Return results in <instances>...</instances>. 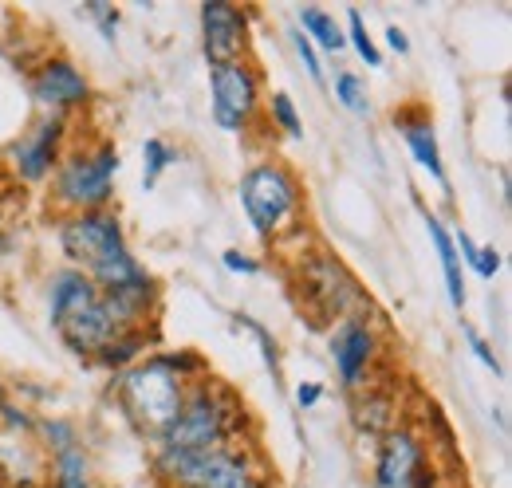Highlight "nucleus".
Segmentation results:
<instances>
[{"instance_id": "nucleus-1", "label": "nucleus", "mask_w": 512, "mask_h": 488, "mask_svg": "<svg viewBox=\"0 0 512 488\" xmlns=\"http://www.w3.org/2000/svg\"><path fill=\"white\" fill-rule=\"evenodd\" d=\"M48 311H52V327L64 335L71 351L99 355L107 343H115V327L103 311V296L83 272H60L52 280Z\"/></svg>"}, {"instance_id": "nucleus-2", "label": "nucleus", "mask_w": 512, "mask_h": 488, "mask_svg": "<svg viewBox=\"0 0 512 488\" xmlns=\"http://www.w3.org/2000/svg\"><path fill=\"white\" fill-rule=\"evenodd\" d=\"M119 398L127 406L130 422L146 433H166L178 422L186 390H182V374L170 359H150V363L127 366L119 378Z\"/></svg>"}, {"instance_id": "nucleus-3", "label": "nucleus", "mask_w": 512, "mask_h": 488, "mask_svg": "<svg viewBox=\"0 0 512 488\" xmlns=\"http://www.w3.org/2000/svg\"><path fill=\"white\" fill-rule=\"evenodd\" d=\"M241 205L249 213V225L256 229V237H280L292 221H296V209H300V185L296 178L276 166V162H264L245 174L241 182Z\"/></svg>"}, {"instance_id": "nucleus-4", "label": "nucleus", "mask_w": 512, "mask_h": 488, "mask_svg": "<svg viewBox=\"0 0 512 488\" xmlns=\"http://www.w3.org/2000/svg\"><path fill=\"white\" fill-rule=\"evenodd\" d=\"M158 469L182 488H260L253 465L233 449H201V453L162 449Z\"/></svg>"}, {"instance_id": "nucleus-5", "label": "nucleus", "mask_w": 512, "mask_h": 488, "mask_svg": "<svg viewBox=\"0 0 512 488\" xmlns=\"http://www.w3.org/2000/svg\"><path fill=\"white\" fill-rule=\"evenodd\" d=\"M115 174H119V154L111 146L79 150V154L67 158L64 166H60V174H56V201L64 209L95 213L99 205L111 201Z\"/></svg>"}, {"instance_id": "nucleus-6", "label": "nucleus", "mask_w": 512, "mask_h": 488, "mask_svg": "<svg viewBox=\"0 0 512 488\" xmlns=\"http://www.w3.org/2000/svg\"><path fill=\"white\" fill-rule=\"evenodd\" d=\"M229 402L221 394H213L209 386H197L190 398L182 402L178 422L166 429V449H182V453H201V449H225L229 441Z\"/></svg>"}, {"instance_id": "nucleus-7", "label": "nucleus", "mask_w": 512, "mask_h": 488, "mask_svg": "<svg viewBox=\"0 0 512 488\" xmlns=\"http://www.w3.org/2000/svg\"><path fill=\"white\" fill-rule=\"evenodd\" d=\"M60 244H64L67 256L79 268H87V272H99V268H107V264L130 256L119 217L115 213H103V209L71 217L64 229H60Z\"/></svg>"}, {"instance_id": "nucleus-8", "label": "nucleus", "mask_w": 512, "mask_h": 488, "mask_svg": "<svg viewBox=\"0 0 512 488\" xmlns=\"http://www.w3.org/2000/svg\"><path fill=\"white\" fill-rule=\"evenodd\" d=\"M209 87H213V119L221 130L237 134L245 130L256 111V95H260V83H256V71L241 63H221L209 71Z\"/></svg>"}, {"instance_id": "nucleus-9", "label": "nucleus", "mask_w": 512, "mask_h": 488, "mask_svg": "<svg viewBox=\"0 0 512 488\" xmlns=\"http://www.w3.org/2000/svg\"><path fill=\"white\" fill-rule=\"evenodd\" d=\"M430 469L410 429H390L375 461V488H430Z\"/></svg>"}, {"instance_id": "nucleus-10", "label": "nucleus", "mask_w": 512, "mask_h": 488, "mask_svg": "<svg viewBox=\"0 0 512 488\" xmlns=\"http://www.w3.org/2000/svg\"><path fill=\"white\" fill-rule=\"evenodd\" d=\"M304 296H308V304L316 307L320 315H327V319L347 315V311L355 307V300H359L355 280H351L335 260H312V264L304 268Z\"/></svg>"}, {"instance_id": "nucleus-11", "label": "nucleus", "mask_w": 512, "mask_h": 488, "mask_svg": "<svg viewBox=\"0 0 512 488\" xmlns=\"http://www.w3.org/2000/svg\"><path fill=\"white\" fill-rule=\"evenodd\" d=\"M201 36H205V56L213 67L221 63H241L245 52V12L233 4H205L201 8Z\"/></svg>"}, {"instance_id": "nucleus-12", "label": "nucleus", "mask_w": 512, "mask_h": 488, "mask_svg": "<svg viewBox=\"0 0 512 488\" xmlns=\"http://www.w3.org/2000/svg\"><path fill=\"white\" fill-rule=\"evenodd\" d=\"M331 359L339 370L343 386H359L367 378V366L375 359V331L359 319H347L335 335H331Z\"/></svg>"}, {"instance_id": "nucleus-13", "label": "nucleus", "mask_w": 512, "mask_h": 488, "mask_svg": "<svg viewBox=\"0 0 512 488\" xmlns=\"http://www.w3.org/2000/svg\"><path fill=\"white\" fill-rule=\"evenodd\" d=\"M32 95H36V103H44V107H52V111H67V107L87 103L91 87H87L83 71L71 60H52V63H44L40 75L32 79Z\"/></svg>"}, {"instance_id": "nucleus-14", "label": "nucleus", "mask_w": 512, "mask_h": 488, "mask_svg": "<svg viewBox=\"0 0 512 488\" xmlns=\"http://www.w3.org/2000/svg\"><path fill=\"white\" fill-rule=\"evenodd\" d=\"M60 134H64V119H44L36 122V130L16 146L12 162H16V174L24 182H44L52 162H56V150H60Z\"/></svg>"}, {"instance_id": "nucleus-15", "label": "nucleus", "mask_w": 512, "mask_h": 488, "mask_svg": "<svg viewBox=\"0 0 512 488\" xmlns=\"http://www.w3.org/2000/svg\"><path fill=\"white\" fill-rule=\"evenodd\" d=\"M402 138H406V150L414 154V162L434 178L438 185L446 182V166H442V150H438V134H434V122L430 119H394Z\"/></svg>"}, {"instance_id": "nucleus-16", "label": "nucleus", "mask_w": 512, "mask_h": 488, "mask_svg": "<svg viewBox=\"0 0 512 488\" xmlns=\"http://www.w3.org/2000/svg\"><path fill=\"white\" fill-rule=\"evenodd\" d=\"M426 229H430V241L438 248V260H442V272H446V292L449 304L465 307V280H461V264H457V248H453V237L446 233V225L438 217H426Z\"/></svg>"}, {"instance_id": "nucleus-17", "label": "nucleus", "mask_w": 512, "mask_h": 488, "mask_svg": "<svg viewBox=\"0 0 512 488\" xmlns=\"http://www.w3.org/2000/svg\"><path fill=\"white\" fill-rule=\"evenodd\" d=\"M453 248H461V256L469 260V268H473L477 276L493 280V276L501 272V252H497L493 244H473L465 229H457V237H453Z\"/></svg>"}, {"instance_id": "nucleus-18", "label": "nucleus", "mask_w": 512, "mask_h": 488, "mask_svg": "<svg viewBox=\"0 0 512 488\" xmlns=\"http://www.w3.org/2000/svg\"><path fill=\"white\" fill-rule=\"evenodd\" d=\"M300 28H304V36H312L327 52H339V48H343V32L335 28V20H331L323 8H316V4H308V8L300 12Z\"/></svg>"}, {"instance_id": "nucleus-19", "label": "nucleus", "mask_w": 512, "mask_h": 488, "mask_svg": "<svg viewBox=\"0 0 512 488\" xmlns=\"http://www.w3.org/2000/svg\"><path fill=\"white\" fill-rule=\"evenodd\" d=\"M174 162H178V150L174 146H166L162 138H146L142 142V185L154 189L158 178H162V170H170Z\"/></svg>"}, {"instance_id": "nucleus-20", "label": "nucleus", "mask_w": 512, "mask_h": 488, "mask_svg": "<svg viewBox=\"0 0 512 488\" xmlns=\"http://www.w3.org/2000/svg\"><path fill=\"white\" fill-rule=\"evenodd\" d=\"M56 488H87V453L79 445L56 453Z\"/></svg>"}, {"instance_id": "nucleus-21", "label": "nucleus", "mask_w": 512, "mask_h": 488, "mask_svg": "<svg viewBox=\"0 0 512 488\" xmlns=\"http://www.w3.org/2000/svg\"><path fill=\"white\" fill-rule=\"evenodd\" d=\"M335 99H339L351 115H371L367 87H363V79H359V75H351V71H339V75H335Z\"/></svg>"}, {"instance_id": "nucleus-22", "label": "nucleus", "mask_w": 512, "mask_h": 488, "mask_svg": "<svg viewBox=\"0 0 512 488\" xmlns=\"http://www.w3.org/2000/svg\"><path fill=\"white\" fill-rule=\"evenodd\" d=\"M347 36H351V44H355L359 60L367 63V67H379V63H383L379 48H375V40H371V36H367V28H363V16H359V8H347Z\"/></svg>"}, {"instance_id": "nucleus-23", "label": "nucleus", "mask_w": 512, "mask_h": 488, "mask_svg": "<svg viewBox=\"0 0 512 488\" xmlns=\"http://www.w3.org/2000/svg\"><path fill=\"white\" fill-rule=\"evenodd\" d=\"M272 122H276L288 138H304V122L296 115V103H292V95H284V91L272 95Z\"/></svg>"}, {"instance_id": "nucleus-24", "label": "nucleus", "mask_w": 512, "mask_h": 488, "mask_svg": "<svg viewBox=\"0 0 512 488\" xmlns=\"http://www.w3.org/2000/svg\"><path fill=\"white\" fill-rule=\"evenodd\" d=\"M292 44H296V56H300V63L308 67V75H312V79L320 83V79H323V67H320V56H316V48H312V40H308V36H304V32L296 28V32H292Z\"/></svg>"}, {"instance_id": "nucleus-25", "label": "nucleus", "mask_w": 512, "mask_h": 488, "mask_svg": "<svg viewBox=\"0 0 512 488\" xmlns=\"http://www.w3.org/2000/svg\"><path fill=\"white\" fill-rule=\"evenodd\" d=\"M461 335H465V343H469V351H473V355H477L481 363L489 366L493 374H501V363H497V355L489 351V343H485V339H481V335H477L473 327H461Z\"/></svg>"}, {"instance_id": "nucleus-26", "label": "nucleus", "mask_w": 512, "mask_h": 488, "mask_svg": "<svg viewBox=\"0 0 512 488\" xmlns=\"http://www.w3.org/2000/svg\"><path fill=\"white\" fill-rule=\"evenodd\" d=\"M241 323L253 331L256 339H260V347H264V363H268V370L276 374V370H280V363H276V347H272V335H268V327H264V323H256V319H249V315H241Z\"/></svg>"}, {"instance_id": "nucleus-27", "label": "nucleus", "mask_w": 512, "mask_h": 488, "mask_svg": "<svg viewBox=\"0 0 512 488\" xmlns=\"http://www.w3.org/2000/svg\"><path fill=\"white\" fill-rule=\"evenodd\" d=\"M44 433H48V441L56 445V453H64V449H71V445H75V429L67 426V422H48V426H44Z\"/></svg>"}, {"instance_id": "nucleus-28", "label": "nucleus", "mask_w": 512, "mask_h": 488, "mask_svg": "<svg viewBox=\"0 0 512 488\" xmlns=\"http://www.w3.org/2000/svg\"><path fill=\"white\" fill-rule=\"evenodd\" d=\"M87 12L99 16V20H103V36L115 40V32H119V12H115L111 4H87Z\"/></svg>"}, {"instance_id": "nucleus-29", "label": "nucleus", "mask_w": 512, "mask_h": 488, "mask_svg": "<svg viewBox=\"0 0 512 488\" xmlns=\"http://www.w3.org/2000/svg\"><path fill=\"white\" fill-rule=\"evenodd\" d=\"M221 264H225L229 272H245V276H256V272H260V264H256L253 256H245V252H233V248L221 256Z\"/></svg>"}, {"instance_id": "nucleus-30", "label": "nucleus", "mask_w": 512, "mask_h": 488, "mask_svg": "<svg viewBox=\"0 0 512 488\" xmlns=\"http://www.w3.org/2000/svg\"><path fill=\"white\" fill-rule=\"evenodd\" d=\"M323 398V386L320 382H304L300 390H296V402H300V410H312L316 402Z\"/></svg>"}, {"instance_id": "nucleus-31", "label": "nucleus", "mask_w": 512, "mask_h": 488, "mask_svg": "<svg viewBox=\"0 0 512 488\" xmlns=\"http://www.w3.org/2000/svg\"><path fill=\"white\" fill-rule=\"evenodd\" d=\"M386 40H390V48H394L398 56H406V52H410V40H406V32H402L398 24H390V28H386Z\"/></svg>"}, {"instance_id": "nucleus-32", "label": "nucleus", "mask_w": 512, "mask_h": 488, "mask_svg": "<svg viewBox=\"0 0 512 488\" xmlns=\"http://www.w3.org/2000/svg\"><path fill=\"white\" fill-rule=\"evenodd\" d=\"M8 244H12V241H8V237H4V233H0V252H8Z\"/></svg>"}, {"instance_id": "nucleus-33", "label": "nucleus", "mask_w": 512, "mask_h": 488, "mask_svg": "<svg viewBox=\"0 0 512 488\" xmlns=\"http://www.w3.org/2000/svg\"><path fill=\"white\" fill-rule=\"evenodd\" d=\"M0 406H4V394H0Z\"/></svg>"}]
</instances>
